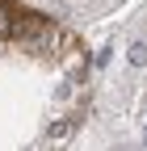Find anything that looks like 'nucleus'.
Returning <instances> with one entry per match:
<instances>
[{
    "label": "nucleus",
    "instance_id": "nucleus-1",
    "mask_svg": "<svg viewBox=\"0 0 147 151\" xmlns=\"http://www.w3.org/2000/svg\"><path fill=\"white\" fill-rule=\"evenodd\" d=\"M9 34L17 38V42H25V46H46V42H55V25L42 21V17H17V21L9 25Z\"/></svg>",
    "mask_w": 147,
    "mask_h": 151
},
{
    "label": "nucleus",
    "instance_id": "nucleus-2",
    "mask_svg": "<svg viewBox=\"0 0 147 151\" xmlns=\"http://www.w3.org/2000/svg\"><path fill=\"white\" fill-rule=\"evenodd\" d=\"M130 63L135 67H147V42H135L130 46Z\"/></svg>",
    "mask_w": 147,
    "mask_h": 151
},
{
    "label": "nucleus",
    "instance_id": "nucleus-3",
    "mask_svg": "<svg viewBox=\"0 0 147 151\" xmlns=\"http://www.w3.org/2000/svg\"><path fill=\"white\" fill-rule=\"evenodd\" d=\"M143 147H147V126H143Z\"/></svg>",
    "mask_w": 147,
    "mask_h": 151
}]
</instances>
